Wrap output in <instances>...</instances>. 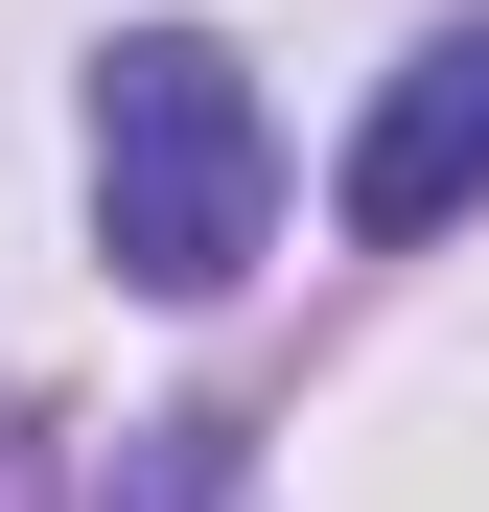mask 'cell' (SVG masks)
<instances>
[{
    "label": "cell",
    "mask_w": 489,
    "mask_h": 512,
    "mask_svg": "<svg viewBox=\"0 0 489 512\" xmlns=\"http://www.w3.org/2000/svg\"><path fill=\"white\" fill-rule=\"evenodd\" d=\"M257 233H280L257 70H233L210 24H117V70H94V256H117L140 303H233Z\"/></svg>",
    "instance_id": "1"
},
{
    "label": "cell",
    "mask_w": 489,
    "mask_h": 512,
    "mask_svg": "<svg viewBox=\"0 0 489 512\" xmlns=\"http://www.w3.org/2000/svg\"><path fill=\"white\" fill-rule=\"evenodd\" d=\"M326 210H350L373 256L443 233V210H489V24H420V47H396V94L350 117V187H326Z\"/></svg>",
    "instance_id": "2"
}]
</instances>
